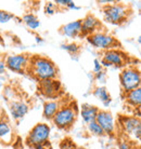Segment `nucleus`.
<instances>
[{"label":"nucleus","instance_id":"4468645a","mask_svg":"<svg viewBox=\"0 0 141 149\" xmlns=\"http://www.w3.org/2000/svg\"><path fill=\"white\" fill-rule=\"evenodd\" d=\"M63 104L64 103L61 100H52V101L46 102L44 105V112H42L44 118L47 120H52V118L54 117V115Z\"/></svg>","mask_w":141,"mask_h":149},{"label":"nucleus","instance_id":"1a4fd4ad","mask_svg":"<svg viewBox=\"0 0 141 149\" xmlns=\"http://www.w3.org/2000/svg\"><path fill=\"white\" fill-rule=\"evenodd\" d=\"M38 90L41 95L51 98V100H56L62 92V84L56 79L41 80L38 83Z\"/></svg>","mask_w":141,"mask_h":149},{"label":"nucleus","instance_id":"6e6552de","mask_svg":"<svg viewBox=\"0 0 141 149\" xmlns=\"http://www.w3.org/2000/svg\"><path fill=\"white\" fill-rule=\"evenodd\" d=\"M30 56L27 54H13L8 55L4 61L6 68L18 74H24L27 71Z\"/></svg>","mask_w":141,"mask_h":149},{"label":"nucleus","instance_id":"9b49d317","mask_svg":"<svg viewBox=\"0 0 141 149\" xmlns=\"http://www.w3.org/2000/svg\"><path fill=\"white\" fill-rule=\"evenodd\" d=\"M96 122L103 130L104 134L110 135V136H113V135L115 134L116 124L112 112L108 111V110H101V109H99L98 115L96 117Z\"/></svg>","mask_w":141,"mask_h":149},{"label":"nucleus","instance_id":"7ed1b4c3","mask_svg":"<svg viewBox=\"0 0 141 149\" xmlns=\"http://www.w3.org/2000/svg\"><path fill=\"white\" fill-rule=\"evenodd\" d=\"M129 10L127 6L118 2H113V3L105 6L103 9V17L106 23L113 24V25H121L125 23L128 19Z\"/></svg>","mask_w":141,"mask_h":149},{"label":"nucleus","instance_id":"9d476101","mask_svg":"<svg viewBox=\"0 0 141 149\" xmlns=\"http://www.w3.org/2000/svg\"><path fill=\"white\" fill-rule=\"evenodd\" d=\"M121 125L124 132L128 135H131L133 137L140 142L141 137V122L140 118H137L135 116H125L121 119Z\"/></svg>","mask_w":141,"mask_h":149},{"label":"nucleus","instance_id":"412c9836","mask_svg":"<svg viewBox=\"0 0 141 149\" xmlns=\"http://www.w3.org/2000/svg\"><path fill=\"white\" fill-rule=\"evenodd\" d=\"M54 4L56 7H63L66 9H70V10H78L79 9V7L76 6V3L72 0H56V1H54Z\"/></svg>","mask_w":141,"mask_h":149},{"label":"nucleus","instance_id":"39448f33","mask_svg":"<svg viewBox=\"0 0 141 149\" xmlns=\"http://www.w3.org/2000/svg\"><path fill=\"white\" fill-rule=\"evenodd\" d=\"M87 41L93 48L99 49V50H112V49H117L119 48V41L116 39L114 36L105 33V31H97L93 34L87 36Z\"/></svg>","mask_w":141,"mask_h":149},{"label":"nucleus","instance_id":"20e7f679","mask_svg":"<svg viewBox=\"0 0 141 149\" xmlns=\"http://www.w3.org/2000/svg\"><path fill=\"white\" fill-rule=\"evenodd\" d=\"M119 83H121L122 90L125 93L140 88L141 74L139 69L135 66L124 67L119 74Z\"/></svg>","mask_w":141,"mask_h":149},{"label":"nucleus","instance_id":"2eb2a0df","mask_svg":"<svg viewBox=\"0 0 141 149\" xmlns=\"http://www.w3.org/2000/svg\"><path fill=\"white\" fill-rule=\"evenodd\" d=\"M11 115L15 120L23 119L28 112V105L24 102H13L10 107Z\"/></svg>","mask_w":141,"mask_h":149},{"label":"nucleus","instance_id":"f3484780","mask_svg":"<svg viewBox=\"0 0 141 149\" xmlns=\"http://www.w3.org/2000/svg\"><path fill=\"white\" fill-rule=\"evenodd\" d=\"M125 100H126L127 104L134 107V108H140L141 105V88L135 89L133 91L127 92L125 95Z\"/></svg>","mask_w":141,"mask_h":149},{"label":"nucleus","instance_id":"a878e982","mask_svg":"<svg viewBox=\"0 0 141 149\" xmlns=\"http://www.w3.org/2000/svg\"><path fill=\"white\" fill-rule=\"evenodd\" d=\"M56 12V6L54 4V2H52V1H48V2H46L45 4V13L47 15H52L54 14Z\"/></svg>","mask_w":141,"mask_h":149},{"label":"nucleus","instance_id":"473e14b6","mask_svg":"<svg viewBox=\"0 0 141 149\" xmlns=\"http://www.w3.org/2000/svg\"><path fill=\"white\" fill-rule=\"evenodd\" d=\"M46 149H49V148H48V147H47V148H46Z\"/></svg>","mask_w":141,"mask_h":149},{"label":"nucleus","instance_id":"6ab92c4d","mask_svg":"<svg viewBox=\"0 0 141 149\" xmlns=\"http://www.w3.org/2000/svg\"><path fill=\"white\" fill-rule=\"evenodd\" d=\"M23 22L25 23L27 27L30 28V29H37L39 28L40 26V22H39V19H37V16L36 15L32 14V13H28V14H25L23 16Z\"/></svg>","mask_w":141,"mask_h":149},{"label":"nucleus","instance_id":"4be33fe9","mask_svg":"<svg viewBox=\"0 0 141 149\" xmlns=\"http://www.w3.org/2000/svg\"><path fill=\"white\" fill-rule=\"evenodd\" d=\"M10 133H11L10 124H9L7 121L0 119V138L4 137V136H8Z\"/></svg>","mask_w":141,"mask_h":149},{"label":"nucleus","instance_id":"cd10ccee","mask_svg":"<svg viewBox=\"0 0 141 149\" xmlns=\"http://www.w3.org/2000/svg\"><path fill=\"white\" fill-rule=\"evenodd\" d=\"M118 148L119 149H136L134 147V145H131L129 142L127 141H121L118 144Z\"/></svg>","mask_w":141,"mask_h":149},{"label":"nucleus","instance_id":"bb28decb","mask_svg":"<svg viewBox=\"0 0 141 149\" xmlns=\"http://www.w3.org/2000/svg\"><path fill=\"white\" fill-rule=\"evenodd\" d=\"M103 70V67H102V65H101V62L98 58L93 61V72L97 74V72H100V71Z\"/></svg>","mask_w":141,"mask_h":149},{"label":"nucleus","instance_id":"f8f14e48","mask_svg":"<svg viewBox=\"0 0 141 149\" xmlns=\"http://www.w3.org/2000/svg\"><path fill=\"white\" fill-rule=\"evenodd\" d=\"M80 24H82V35L85 36H89V35L99 31L102 26L101 21L97 19L94 15L87 14L82 19H80Z\"/></svg>","mask_w":141,"mask_h":149},{"label":"nucleus","instance_id":"393cba45","mask_svg":"<svg viewBox=\"0 0 141 149\" xmlns=\"http://www.w3.org/2000/svg\"><path fill=\"white\" fill-rule=\"evenodd\" d=\"M14 14H12L10 12L4 11V10H0V23L4 24V23L10 22L12 19H14Z\"/></svg>","mask_w":141,"mask_h":149},{"label":"nucleus","instance_id":"dca6fc26","mask_svg":"<svg viewBox=\"0 0 141 149\" xmlns=\"http://www.w3.org/2000/svg\"><path fill=\"white\" fill-rule=\"evenodd\" d=\"M99 108L90 104H84L80 109V116H82V120L85 121L87 124L92 121H96V117L98 115Z\"/></svg>","mask_w":141,"mask_h":149},{"label":"nucleus","instance_id":"5701e85b","mask_svg":"<svg viewBox=\"0 0 141 149\" xmlns=\"http://www.w3.org/2000/svg\"><path fill=\"white\" fill-rule=\"evenodd\" d=\"M62 48H63L64 50H66L70 54H77V53L79 52V50H80V47H79L77 43H75V42L63 45H62Z\"/></svg>","mask_w":141,"mask_h":149},{"label":"nucleus","instance_id":"f257e3e1","mask_svg":"<svg viewBox=\"0 0 141 149\" xmlns=\"http://www.w3.org/2000/svg\"><path fill=\"white\" fill-rule=\"evenodd\" d=\"M27 71L38 81L47 79H56L58 76V68L50 58L45 56H30Z\"/></svg>","mask_w":141,"mask_h":149},{"label":"nucleus","instance_id":"ddd939ff","mask_svg":"<svg viewBox=\"0 0 141 149\" xmlns=\"http://www.w3.org/2000/svg\"><path fill=\"white\" fill-rule=\"evenodd\" d=\"M61 33L68 38H76L79 35H82V24L80 19L74 21V22L67 23L61 27Z\"/></svg>","mask_w":141,"mask_h":149},{"label":"nucleus","instance_id":"423d86ee","mask_svg":"<svg viewBox=\"0 0 141 149\" xmlns=\"http://www.w3.org/2000/svg\"><path fill=\"white\" fill-rule=\"evenodd\" d=\"M51 129L47 123H37L30 131L26 137V143L28 146L34 147L35 145H46L48 144Z\"/></svg>","mask_w":141,"mask_h":149},{"label":"nucleus","instance_id":"a211bd4d","mask_svg":"<svg viewBox=\"0 0 141 149\" xmlns=\"http://www.w3.org/2000/svg\"><path fill=\"white\" fill-rule=\"evenodd\" d=\"M93 95L101 101V103L104 105V106H109L110 103L112 102V97L111 94L109 93V91L106 90L105 86H98L96 88V90L93 91Z\"/></svg>","mask_w":141,"mask_h":149},{"label":"nucleus","instance_id":"c85d7f7f","mask_svg":"<svg viewBox=\"0 0 141 149\" xmlns=\"http://www.w3.org/2000/svg\"><path fill=\"white\" fill-rule=\"evenodd\" d=\"M94 78H96L98 81L103 82L104 80H105V72H104L103 70L100 71V72H97V74H94Z\"/></svg>","mask_w":141,"mask_h":149},{"label":"nucleus","instance_id":"b1692460","mask_svg":"<svg viewBox=\"0 0 141 149\" xmlns=\"http://www.w3.org/2000/svg\"><path fill=\"white\" fill-rule=\"evenodd\" d=\"M76 148H77V146L75 145L74 142L68 137L62 139V142L60 143V149H76Z\"/></svg>","mask_w":141,"mask_h":149},{"label":"nucleus","instance_id":"f03ea898","mask_svg":"<svg viewBox=\"0 0 141 149\" xmlns=\"http://www.w3.org/2000/svg\"><path fill=\"white\" fill-rule=\"evenodd\" d=\"M78 108L76 102L72 101L70 103H64L61 108L58 110L54 117L52 118V122L60 130H70L74 125L77 120Z\"/></svg>","mask_w":141,"mask_h":149},{"label":"nucleus","instance_id":"7c9ffc66","mask_svg":"<svg viewBox=\"0 0 141 149\" xmlns=\"http://www.w3.org/2000/svg\"><path fill=\"white\" fill-rule=\"evenodd\" d=\"M33 148L34 149H46L47 148V144H46V145H35Z\"/></svg>","mask_w":141,"mask_h":149},{"label":"nucleus","instance_id":"aec40b11","mask_svg":"<svg viewBox=\"0 0 141 149\" xmlns=\"http://www.w3.org/2000/svg\"><path fill=\"white\" fill-rule=\"evenodd\" d=\"M87 127H88V131H89L92 135H94V136H103L104 135L103 130L101 129V127L96 122V121H92V122L88 123V124H87Z\"/></svg>","mask_w":141,"mask_h":149},{"label":"nucleus","instance_id":"0eeeda50","mask_svg":"<svg viewBox=\"0 0 141 149\" xmlns=\"http://www.w3.org/2000/svg\"><path fill=\"white\" fill-rule=\"evenodd\" d=\"M128 56L125 52L121 51L119 49H112L104 51L101 65L102 67H109V66H115V67H124L127 65Z\"/></svg>","mask_w":141,"mask_h":149},{"label":"nucleus","instance_id":"c756f323","mask_svg":"<svg viewBox=\"0 0 141 149\" xmlns=\"http://www.w3.org/2000/svg\"><path fill=\"white\" fill-rule=\"evenodd\" d=\"M6 69H7V68H6V65H4V61H1L0 60V74H2L4 72V71H6Z\"/></svg>","mask_w":141,"mask_h":149},{"label":"nucleus","instance_id":"2f4dec72","mask_svg":"<svg viewBox=\"0 0 141 149\" xmlns=\"http://www.w3.org/2000/svg\"><path fill=\"white\" fill-rule=\"evenodd\" d=\"M76 149H87V148H85V147H82V146H77V148Z\"/></svg>","mask_w":141,"mask_h":149}]
</instances>
